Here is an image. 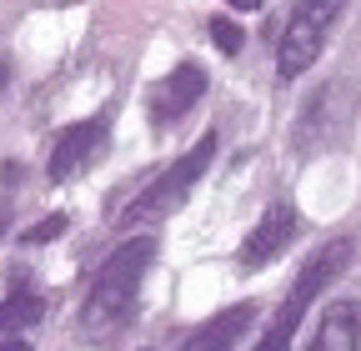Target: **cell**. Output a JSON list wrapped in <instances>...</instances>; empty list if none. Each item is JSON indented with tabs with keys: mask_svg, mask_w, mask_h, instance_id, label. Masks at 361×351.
<instances>
[{
	"mask_svg": "<svg viewBox=\"0 0 361 351\" xmlns=\"http://www.w3.org/2000/svg\"><path fill=\"white\" fill-rule=\"evenodd\" d=\"M151 261H156V236H135L130 231V241H121L111 251V261L96 271L90 296L80 306V326L90 336H111L135 316V306H141V281L151 271Z\"/></svg>",
	"mask_w": 361,
	"mask_h": 351,
	"instance_id": "6da1fadb",
	"label": "cell"
},
{
	"mask_svg": "<svg viewBox=\"0 0 361 351\" xmlns=\"http://www.w3.org/2000/svg\"><path fill=\"white\" fill-rule=\"evenodd\" d=\"M216 146H221V136H216V130H206V136H201L186 156H176V166H166L151 186L135 191V201L121 211V226L135 231V226H161V221H171V216L191 201V191L201 186V176L211 171Z\"/></svg>",
	"mask_w": 361,
	"mask_h": 351,
	"instance_id": "7a4b0ae2",
	"label": "cell"
},
{
	"mask_svg": "<svg viewBox=\"0 0 361 351\" xmlns=\"http://www.w3.org/2000/svg\"><path fill=\"white\" fill-rule=\"evenodd\" d=\"M351 266V241L341 236V241H326L322 251H316L306 266H301V276H296V286L286 291V301H281V312H276V321L266 326V336L256 341V351H291V341H296V326L306 321V312H311V301L322 296L341 271Z\"/></svg>",
	"mask_w": 361,
	"mask_h": 351,
	"instance_id": "3957f363",
	"label": "cell"
},
{
	"mask_svg": "<svg viewBox=\"0 0 361 351\" xmlns=\"http://www.w3.org/2000/svg\"><path fill=\"white\" fill-rule=\"evenodd\" d=\"M341 6L346 0H296V11H291V20L281 30V46H276V75L281 80H296L301 70L316 66V56H322Z\"/></svg>",
	"mask_w": 361,
	"mask_h": 351,
	"instance_id": "277c9868",
	"label": "cell"
},
{
	"mask_svg": "<svg viewBox=\"0 0 361 351\" xmlns=\"http://www.w3.org/2000/svg\"><path fill=\"white\" fill-rule=\"evenodd\" d=\"M106 121H80V125H66L61 136L51 141V161H45V176H51V186H66L75 176H85L106 156Z\"/></svg>",
	"mask_w": 361,
	"mask_h": 351,
	"instance_id": "5b68a950",
	"label": "cell"
},
{
	"mask_svg": "<svg viewBox=\"0 0 361 351\" xmlns=\"http://www.w3.org/2000/svg\"><path fill=\"white\" fill-rule=\"evenodd\" d=\"M296 231H301V216H296V206H271L261 221H256V231L241 241V256H236V271L241 276H251V271H261L266 261H276L291 241H296Z\"/></svg>",
	"mask_w": 361,
	"mask_h": 351,
	"instance_id": "8992f818",
	"label": "cell"
},
{
	"mask_svg": "<svg viewBox=\"0 0 361 351\" xmlns=\"http://www.w3.org/2000/svg\"><path fill=\"white\" fill-rule=\"evenodd\" d=\"M206 70L196 66V61H180L171 75H161L156 85H151V121L156 125H171V121H180L201 96H206Z\"/></svg>",
	"mask_w": 361,
	"mask_h": 351,
	"instance_id": "52a82bcc",
	"label": "cell"
},
{
	"mask_svg": "<svg viewBox=\"0 0 361 351\" xmlns=\"http://www.w3.org/2000/svg\"><path fill=\"white\" fill-rule=\"evenodd\" d=\"M251 321H256V301H236V306H226V312H216L211 321H201V326L186 336V346H180V351H231V346L251 331Z\"/></svg>",
	"mask_w": 361,
	"mask_h": 351,
	"instance_id": "ba28073f",
	"label": "cell"
},
{
	"mask_svg": "<svg viewBox=\"0 0 361 351\" xmlns=\"http://www.w3.org/2000/svg\"><path fill=\"white\" fill-rule=\"evenodd\" d=\"M306 351H361V306L356 301L326 306V316H322Z\"/></svg>",
	"mask_w": 361,
	"mask_h": 351,
	"instance_id": "9c48e42d",
	"label": "cell"
},
{
	"mask_svg": "<svg viewBox=\"0 0 361 351\" xmlns=\"http://www.w3.org/2000/svg\"><path fill=\"white\" fill-rule=\"evenodd\" d=\"M40 316H45V301H40V296H30V291H16V296L0 301V336L25 331V326H35Z\"/></svg>",
	"mask_w": 361,
	"mask_h": 351,
	"instance_id": "30bf717a",
	"label": "cell"
},
{
	"mask_svg": "<svg viewBox=\"0 0 361 351\" xmlns=\"http://www.w3.org/2000/svg\"><path fill=\"white\" fill-rule=\"evenodd\" d=\"M211 40L226 51V56H236L241 51V30H236V20H226V16H216L211 20Z\"/></svg>",
	"mask_w": 361,
	"mask_h": 351,
	"instance_id": "8fae6325",
	"label": "cell"
},
{
	"mask_svg": "<svg viewBox=\"0 0 361 351\" xmlns=\"http://www.w3.org/2000/svg\"><path fill=\"white\" fill-rule=\"evenodd\" d=\"M61 231H66V216H45V221H35L25 231V241H56Z\"/></svg>",
	"mask_w": 361,
	"mask_h": 351,
	"instance_id": "7c38bea8",
	"label": "cell"
},
{
	"mask_svg": "<svg viewBox=\"0 0 361 351\" xmlns=\"http://www.w3.org/2000/svg\"><path fill=\"white\" fill-rule=\"evenodd\" d=\"M226 6H231V11H256L261 0H226Z\"/></svg>",
	"mask_w": 361,
	"mask_h": 351,
	"instance_id": "4fadbf2b",
	"label": "cell"
},
{
	"mask_svg": "<svg viewBox=\"0 0 361 351\" xmlns=\"http://www.w3.org/2000/svg\"><path fill=\"white\" fill-rule=\"evenodd\" d=\"M0 351H30V346H25V341H16V336H11V341H0Z\"/></svg>",
	"mask_w": 361,
	"mask_h": 351,
	"instance_id": "5bb4252c",
	"label": "cell"
},
{
	"mask_svg": "<svg viewBox=\"0 0 361 351\" xmlns=\"http://www.w3.org/2000/svg\"><path fill=\"white\" fill-rule=\"evenodd\" d=\"M6 75H11V66H6V61H0V91H6Z\"/></svg>",
	"mask_w": 361,
	"mask_h": 351,
	"instance_id": "9a60e30c",
	"label": "cell"
}]
</instances>
